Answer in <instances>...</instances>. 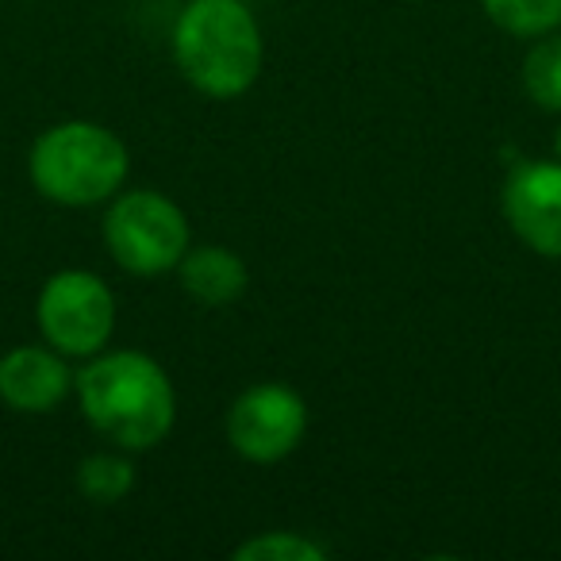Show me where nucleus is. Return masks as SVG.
<instances>
[{
	"label": "nucleus",
	"mask_w": 561,
	"mask_h": 561,
	"mask_svg": "<svg viewBox=\"0 0 561 561\" xmlns=\"http://www.w3.org/2000/svg\"><path fill=\"white\" fill-rule=\"evenodd\" d=\"M35 323L43 343L66 358H93L112 343L116 331V297L108 280L93 270H58L43 280L35 297Z\"/></svg>",
	"instance_id": "39448f33"
},
{
	"label": "nucleus",
	"mask_w": 561,
	"mask_h": 561,
	"mask_svg": "<svg viewBox=\"0 0 561 561\" xmlns=\"http://www.w3.org/2000/svg\"><path fill=\"white\" fill-rule=\"evenodd\" d=\"M70 358L50 343H20L0 354V404L20 415H50L73 392Z\"/></svg>",
	"instance_id": "6e6552de"
},
{
	"label": "nucleus",
	"mask_w": 561,
	"mask_h": 561,
	"mask_svg": "<svg viewBox=\"0 0 561 561\" xmlns=\"http://www.w3.org/2000/svg\"><path fill=\"white\" fill-rule=\"evenodd\" d=\"M234 561H328V546L300 530H262L234 546Z\"/></svg>",
	"instance_id": "ddd939ff"
},
{
	"label": "nucleus",
	"mask_w": 561,
	"mask_h": 561,
	"mask_svg": "<svg viewBox=\"0 0 561 561\" xmlns=\"http://www.w3.org/2000/svg\"><path fill=\"white\" fill-rule=\"evenodd\" d=\"M104 247L119 270L135 277H158L178 270L193 247L188 216L158 188H119L104 211Z\"/></svg>",
	"instance_id": "20e7f679"
},
{
	"label": "nucleus",
	"mask_w": 561,
	"mask_h": 561,
	"mask_svg": "<svg viewBox=\"0 0 561 561\" xmlns=\"http://www.w3.org/2000/svg\"><path fill=\"white\" fill-rule=\"evenodd\" d=\"M173 62L196 93L234 101L262 73V24L247 0H188L173 24Z\"/></svg>",
	"instance_id": "f03ea898"
},
{
	"label": "nucleus",
	"mask_w": 561,
	"mask_h": 561,
	"mask_svg": "<svg viewBox=\"0 0 561 561\" xmlns=\"http://www.w3.org/2000/svg\"><path fill=\"white\" fill-rule=\"evenodd\" d=\"M553 150H558V158H561V127H558V139H553Z\"/></svg>",
	"instance_id": "4468645a"
},
{
	"label": "nucleus",
	"mask_w": 561,
	"mask_h": 561,
	"mask_svg": "<svg viewBox=\"0 0 561 561\" xmlns=\"http://www.w3.org/2000/svg\"><path fill=\"white\" fill-rule=\"evenodd\" d=\"M481 9L512 39H538L561 27V0H481Z\"/></svg>",
	"instance_id": "f8f14e48"
},
{
	"label": "nucleus",
	"mask_w": 561,
	"mask_h": 561,
	"mask_svg": "<svg viewBox=\"0 0 561 561\" xmlns=\"http://www.w3.org/2000/svg\"><path fill=\"white\" fill-rule=\"evenodd\" d=\"M523 93L542 112H561V32L538 35L523 58Z\"/></svg>",
	"instance_id": "9b49d317"
},
{
	"label": "nucleus",
	"mask_w": 561,
	"mask_h": 561,
	"mask_svg": "<svg viewBox=\"0 0 561 561\" xmlns=\"http://www.w3.org/2000/svg\"><path fill=\"white\" fill-rule=\"evenodd\" d=\"M308 435V404L297 389L262 381L242 389L227 408V443L254 466L285 461Z\"/></svg>",
	"instance_id": "423d86ee"
},
{
	"label": "nucleus",
	"mask_w": 561,
	"mask_h": 561,
	"mask_svg": "<svg viewBox=\"0 0 561 561\" xmlns=\"http://www.w3.org/2000/svg\"><path fill=\"white\" fill-rule=\"evenodd\" d=\"M178 280L181 289L196 300V305L208 308H224L247 293L250 285V270L231 247H188L185 257L178 262Z\"/></svg>",
	"instance_id": "1a4fd4ad"
},
{
	"label": "nucleus",
	"mask_w": 561,
	"mask_h": 561,
	"mask_svg": "<svg viewBox=\"0 0 561 561\" xmlns=\"http://www.w3.org/2000/svg\"><path fill=\"white\" fill-rule=\"evenodd\" d=\"M131 173L127 142L93 119H62L32 142L27 178L35 193L62 208L108 204Z\"/></svg>",
	"instance_id": "7ed1b4c3"
},
{
	"label": "nucleus",
	"mask_w": 561,
	"mask_h": 561,
	"mask_svg": "<svg viewBox=\"0 0 561 561\" xmlns=\"http://www.w3.org/2000/svg\"><path fill=\"white\" fill-rule=\"evenodd\" d=\"M135 489V466L127 458V450L112 446V450H96L89 458H81L78 466V492L89 504L112 507Z\"/></svg>",
	"instance_id": "9d476101"
},
{
	"label": "nucleus",
	"mask_w": 561,
	"mask_h": 561,
	"mask_svg": "<svg viewBox=\"0 0 561 561\" xmlns=\"http://www.w3.org/2000/svg\"><path fill=\"white\" fill-rule=\"evenodd\" d=\"M500 211L523 247L561 262V158H527L504 181Z\"/></svg>",
	"instance_id": "0eeeda50"
},
{
	"label": "nucleus",
	"mask_w": 561,
	"mask_h": 561,
	"mask_svg": "<svg viewBox=\"0 0 561 561\" xmlns=\"http://www.w3.org/2000/svg\"><path fill=\"white\" fill-rule=\"evenodd\" d=\"M85 423L127 454L154 450L178 423V389L162 362L142 351H108L85 358L73 377Z\"/></svg>",
	"instance_id": "f257e3e1"
}]
</instances>
